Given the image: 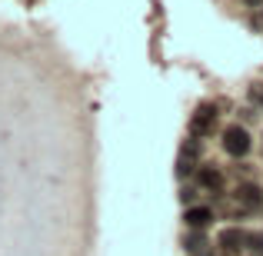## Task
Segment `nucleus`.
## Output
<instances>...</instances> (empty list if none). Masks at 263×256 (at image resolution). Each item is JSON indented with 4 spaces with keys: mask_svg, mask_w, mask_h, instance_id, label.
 Returning a JSON list of instances; mask_svg holds the SVG:
<instances>
[{
    "mask_svg": "<svg viewBox=\"0 0 263 256\" xmlns=\"http://www.w3.org/2000/svg\"><path fill=\"white\" fill-rule=\"evenodd\" d=\"M183 250L190 253V256H197V253H203L206 250V237H203V230H190L183 237Z\"/></svg>",
    "mask_w": 263,
    "mask_h": 256,
    "instance_id": "8",
    "label": "nucleus"
},
{
    "mask_svg": "<svg viewBox=\"0 0 263 256\" xmlns=\"http://www.w3.org/2000/svg\"><path fill=\"white\" fill-rule=\"evenodd\" d=\"M250 30L253 33H263V7H257V10L250 13Z\"/></svg>",
    "mask_w": 263,
    "mask_h": 256,
    "instance_id": "10",
    "label": "nucleus"
},
{
    "mask_svg": "<svg viewBox=\"0 0 263 256\" xmlns=\"http://www.w3.org/2000/svg\"><path fill=\"white\" fill-rule=\"evenodd\" d=\"M223 150L230 156H247L250 153V133H247V127H240V123H233V127L223 130Z\"/></svg>",
    "mask_w": 263,
    "mask_h": 256,
    "instance_id": "3",
    "label": "nucleus"
},
{
    "mask_svg": "<svg viewBox=\"0 0 263 256\" xmlns=\"http://www.w3.org/2000/svg\"><path fill=\"white\" fill-rule=\"evenodd\" d=\"M183 223H186V230H206L213 223V206H186Z\"/></svg>",
    "mask_w": 263,
    "mask_h": 256,
    "instance_id": "6",
    "label": "nucleus"
},
{
    "mask_svg": "<svg viewBox=\"0 0 263 256\" xmlns=\"http://www.w3.org/2000/svg\"><path fill=\"white\" fill-rule=\"evenodd\" d=\"M233 200H237L240 210L257 213L260 206H263V186L253 183V180H243V183H237V190H233Z\"/></svg>",
    "mask_w": 263,
    "mask_h": 256,
    "instance_id": "2",
    "label": "nucleus"
},
{
    "mask_svg": "<svg viewBox=\"0 0 263 256\" xmlns=\"http://www.w3.org/2000/svg\"><path fill=\"white\" fill-rule=\"evenodd\" d=\"M217 103H200L197 113L190 116V136L193 140H203V136H210L213 130H217Z\"/></svg>",
    "mask_w": 263,
    "mask_h": 256,
    "instance_id": "1",
    "label": "nucleus"
},
{
    "mask_svg": "<svg viewBox=\"0 0 263 256\" xmlns=\"http://www.w3.org/2000/svg\"><path fill=\"white\" fill-rule=\"evenodd\" d=\"M197 256H217V253H213V246H206V250H203V253H197Z\"/></svg>",
    "mask_w": 263,
    "mask_h": 256,
    "instance_id": "14",
    "label": "nucleus"
},
{
    "mask_svg": "<svg viewBox=\"0 0 263 256\" xmlns=\"http://www.w3.org/2000/svg\"><path fill=\"white\" fill-rule=\"evenodd\" d=\"M197 160H200V140H193V136H190V140L180 147V156H177V176L186 180L193 170H200Z\"/></svg>",
    "mask_w": 263,
    "mask_h": 256,
    "instance_id": "4",
    "label": "nucleus"
},
{
    "mask_svg": "<svg viewBox=\"0 0 263 256\" xmlns=\"http://www.w3.org/2000/svg\"><path fill=\"white\" fill-rule=\"evenodd\" d=\"M247 250H250V256H263V233H250Z\"/></svg>",
    "mask_w": 263,
    "mask_h": 256,
    "instance_id": "9",
    "label": "nucleus"
},
{
    "mask_svg": "<svg viewBox=\"0 0 263 256\" xmlns=\"http://www.w3.org/2000/svg\"><path fill=\"white\" fill-rule=\"evenodd\" d=\"M250 100L257 107H263V84H250Z\"/></svg>",
    "mask_w": 263,
    "mask_h": 256,
    "instance_id": "12",
    "label": "nucleus"
},
{
    "mask_svg": "<svg viewBox=\"0 0 263 256\" xmlns=\"http://www.w3.org/2000/svg\"><path fill=\"white\" fill-rule=\"evenodd\" d=\"M247 7H253V10H257V7H263V0H247Z\"/></svg>",
    "mask_w": 263,
    "mask_h": 256,
    "instance_id": "13",
    "label": "nucleus"
},
{
    "mask_svg": "<svg viewBox=\"0 0 263 256\" xmlns=\"http://www.w3.org/2000/svg\"><path fill=\"white\" fill-rule=\"evenodd\" d=\"M193 200H197V186H183V190H180V203L193 206Z\"/></svg>",
    "mask_w": 263,
    "mask_h": 256,
    "instance_id": "11",
    "label": "nucleus"
},
{
    "mask_svg": "<svg viewBox=\"0 0 263 256\" xmlns=\"http://www.w3.org/2000/svg\"><path fill=\"white\" fill-rule=\"evenodd\" d=\"M247 240H250L247 230H240V226H227V230H220L217 246L223 253H240V250H247Z\"/></svg>",
    "mask_w": 263,
    "mask_h": 256,
    "instance_id": "5",
    "label": "nucleus"
},
{
    "mask_svg": "<svg viewBox=\"0 0 263 256\" xmlns=\"http://www.w3.org/2000/svg\"><path fill=\"white\" fill-rule=\"evenodd\" d=\"M197 183L200 190H210V193H223V173H220L213 163H203L197 170Z\"/></svg>",
    "mask_w": 263,
    "mask_h": 256,
    "instance_id": "7",
    "label": "nucleus"
}]
</instances>
